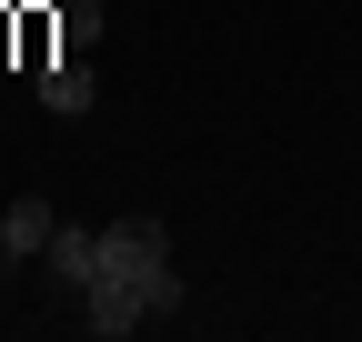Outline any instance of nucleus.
Returning a JSON list of instances; mask_svg holds the SVG:
<instances>
[{"mask_svg":"<svg viewBox=\"0 0 362 342\" xmlns=\"http://www.w3.org/2000/svg\"><path fill=\"white\" fill-rule=\"evenodd\" d=\"M90 101H101V81L81 71V51H51V61H40V111H61V121H81Z\"/></svg>","mask_w":362,"mask_h":342,"instance_id":"f257e3e1","label":"nucleus"},{"mask_svg":"<svg viewBox=\"0 0 362 342\" xmlns=\"http://www.w3.org/2000/svg\"><path fill=\"white\" fill-rule=\"evenodd\" d=\"M51 201H40V191H21L11 211H0V252H11V262H40V252H51Z\"/></svg>","mask_w":362,"mask_h":342,"instance_id":"f03ea898","label":"nucleus"},{"mask_svg":"<svg viewBox=\"0 0 362 342\" xmlns=\"http://www.w3.org/2000/svg\"><path fill=\"white\" fill-rule=\"evenodd\" d=\"M81 302H90L81 322H90V332H101V342H121V332H141V322H151V312H141V292H131V282H90V292H81Z\"/></svg>","mask_w":362,"mask_h":342,"instance_id":"7ed1b4c3","label":"nucleus"},{"mask_svg":"<svg viewBox=\"0 0 362 342\" xmlns=\"http://www.w3.org/2000/svg\"><path fill=\"white\" fill-rule=\"evenodd\" d=\"M40 262H51V272H61L71 292H90V282H101V232H71V222H61V232H51V252H40Z\"/></svg>","mask_w":362,"mask_h":342,"instance_id":"20e7f679","label":"nucleus"},{"mask_svg":"<svg viewBox=\"0 0 362 342\" xmlns=\"http://www.w3.org/2000/svg\"><path fill=\"white\" fill-rule=\"evenodd\" d=\"M51 40L61 51H90L101 40V0H51Z\"/></svg>","mask_w":362,"mask_h":342,"instance_id":"39448f33","label":"nucleus"}]
</instances>
